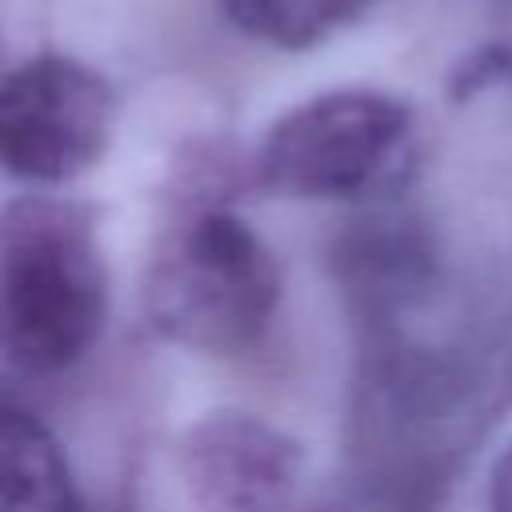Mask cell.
Listing matches in <instances>:
<instances>
[{
    "label": "cell",
    "instance_id": "cell-1",
    "mask_svg": "<svg viewBox=\"0 0 512 512\" xmlns=\"http://www.w3.org/2000/svg\"><path fill=\"white\" fill-rule=\"evenodd\" d=\"M108 320V268L92 212L64 196H24L0 212V356L24 372H64Z\"/></svg>",
    "mask_w": 512,
    "mask_h": 512
},
{
    "label": "cell",
    "instance_id": "cell-2",
    "mask_svg": "<svg viewBox=\"0 0 512 512\" xmlns=\"http://www.w3.org/2000/svg\"><path fill=\"white\" fill-rule=\"evenodd\" d=\"M276 304V256L244 216L196 196L168 220L144 276V312L160 336L236 356L264 336Z\"/></svg>",
    "mask_w": 512,
    "mask_h": 512
},
{
    "label": "cell",
    "instance_id": "cell-3",
    "mask_svg": "<svg viewBox=\"0 0 512 512\" xmlns=\"http://www.w3.org/2000/svg\"><path fill=\"white\" fill-rule=\"evenodd\" d=\"M416 164L412 108L376 88H336L288 108L256 152V180L292 200L392 192Z\"/></svg>",
    "mask_w": 512,
    "mask_h": 512
},
{
    "label": "cell",
    "instance_id": "cell-4",
    "mask_svg": "<svg viewBox=\"0 0 512 512\" xmlns=\"http://www.w3.org/2000/svg\"><path fill=\"white\" fill-rule=\"evenodd\" d=\"M116 96L76 56L40 52L0 72V168L28 184H64L100 164Z\"/></svg>",
    "mask_w": 512,
    "mask_h": 512
},
{
    "label": "cell",
    "instance_id": "cell-5",
    "mask_svg": "<svg viewBox=\"0 0 512 512\" xmlns=\"http://www.w3.org/2000/svg\"><path fill=\"white\" fill-rule=\"evenodd\" d=\"M176 472L196 512H288L304 448L244 408H220L184 428Z\"/></svg>",
    "mask_w": 512,
    "mask_h": 512
},
{
    "label": "cell",
    "instance_id": "cell-6",
    "mask_svg": "<svg viewBox=\"0 0 512 512\" xmlns=\"http://www.w3.org/2000/svg\"><path fill=\"white\" fill-rule=\"evenodd\" d=\"M0 512H84L72 464L52 428L0 388Z\"/></svg>",
    "mask_w": 512,
    "mask_h": 512
},
{
    "label": "cell",
    "instance_id": "cell-7",
    "mask_svg": "<svg viewBox=\"0 0 512 512\" xmlns=\"http://www.w3.org/2000/svg\"><path fill=\"white\" fill-rule=\"evenodd\" d=\"M368 8L372 0H220V12L236 32L288 52L336 36Z\"/></svg>",
    "mask_w": 512,
    "mask_h": 512
},
{
    "label": "cell",
    "instance_id": "cell-8",
    "mask_svg": "<svg viewBox=\"0 0 512 512\" xmlns=\"http://www.w3.org/2000/svg\"><path fill=\"white\" fill-rule=\"evenodd\" d=\"M488 512H512V440L488 476Z\"/></svg>",
    "mask_w": 512,
    "mask_h": 512
},
{
    "label": "cell",
    "instance_id": "cell-9",
    "mask_svg": "<svg viewBox=\"0 0 512 512\" xmlns=\"http://www.w3.org/2000/svg\"><path fill=\"white\" fill-rule=\"evenodd\" d=\"M324 512H372V508H364L360 500H352V496H344L340 504H332V508H324Z\"/></svg>",
    "mask_w": 512,
    "mask_h": 512
}]
</instances>
